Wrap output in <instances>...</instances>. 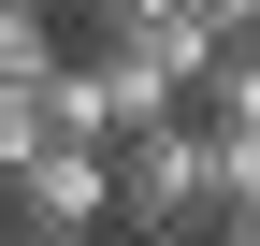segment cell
<instances>
[{
	"mask_svg": "<svg viewBox=\"0 0 260 246\" xmlns=\"http://www.w3.org/2000/svg\"><path fill=\"white\" fill-rule=\"evenodd\" d=\"M188 87L159 73V58H116V44H73V73H58V131L73 145H130V131H174Z\"/></svg>",
	"mask_w": 260,
	"mask_h": 246,
	"instance_id": "3957f363",
	"label": "cell"
},
{
	"mask_svg": "<svg viewBox=\"0 0 260 246\" xmlns=\"http://www.w3.org/2000/svg\"><path fill=\"white\" fill-rule=\"evenodd\" d=\"M0 246H44V232H0Z\"/></svg>",
	"mask_w": 260,
	"mask_h": 246,
	"instance_id": "9c48e42d",
	"label": "cell"
},
{
	"mask_svg": "<svg viewBox=\"0 0 260 246\" xmlns=\"http://www.w3.org/2000/svg\"><path fill=\"white\" fill-rule=\"evenodd\" d=\"M188 15H203V44L232 58V44H260V0H188Z\"/></svg>",
	"mask_w": 260,
	"mask_h": 246,
	"instance_id": "52a82bcc",
	"label": "cell"
},
{
	"mask_svg": "<svg viewBox=\"0 0 260 246\" xmlns=\"http://www.w3.org/2000/svg\"><path fill=\"white\" fill-rule=\"evenodd\" d=\"M0 232H44V246H102L116 232V145H29L0 174Z\"/></svg>",
	"mask_w": 260,
	"mask_h": 246,
	"instance_id": "7a4b0ae2",
	"label": "cell"
},
{
	"mask_svg": "<svg viewBox=\"0 0 260 246\" xmlns=\"http://www.w3.org/2000/svg\"><path fill=\"white\" fill-rule=\"evenodd\" d=\"M87 44L159 58L174 87H203V73H217V44H203V15H188V0H87Z\"/></svg>",
	"mask_w": 260,
	"mask_h": 246,
	"instance_id": "277c9868",
	"label": "cell"
},
{
	"mask_svg": "<svg viewBox=\"0 0 260 246\" xmlns=\"http://www.w3.org/2000/svg\"><path fill=\"white\" fill-rule=\"evenodd\" d=\"M73 44H58V0H0V87H58Z\"/></svg>",
	"mask_w": 260,
	"mask_h": 246,
	"instance_id": "8992f818",
	"label": "cell"
},
{
	"mask_svg": "<svg viewBox=\"0 0 260 246\" xmlns=\"http://www.w3.org/2000/svg\"><path fill=\"white\" fill-rule=\"evenodd\" d=\"M203 246H260V189H217V218H203Z\"/></svg>",
	"mask_w": 260,
	"mask_h": 246,
	"instance_id": "ba28073f",
	"label": "cell"
},
{
	"mask_svg": "<svg viewBox=\"0 0 260 246\" xmlns=\"http://www.w3.org/2000/svg\"><path fill=\"white\" fill-rule=\"evenodd\" d=\"M188 116H203V145H260V44H232L203 87H188Z\"/></svg>",
	"mask_w": 260,
	"mask_h": 246,
	"instance_id": "5b68a950",
	"label": "cell"
},
{
	"mask_svg": "<svg viewBox=\"0 0 260 246\" xmlns=\"http://www.w3.org/2000/svg\"><path fill=\"white\" fill-rule=\"evenodd\" d=\"M217 145H203V116H174V131H130L116 145V232L130 246H203V218H217Z\"/></svg>",
	"mask_w": 260,
	"mask_h": 246,
	"instance_id": "6da1fadb",
	"label": "cell"
}]
</instances>
